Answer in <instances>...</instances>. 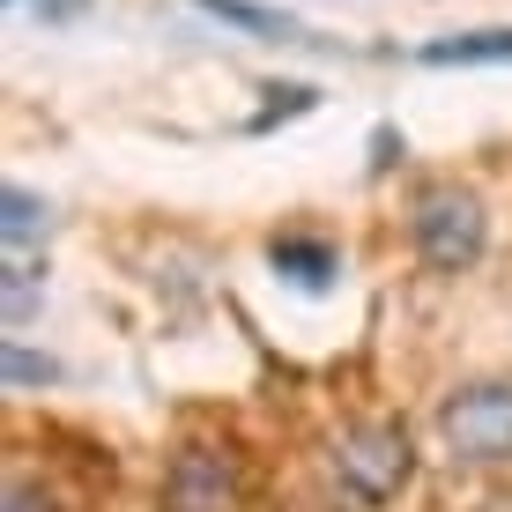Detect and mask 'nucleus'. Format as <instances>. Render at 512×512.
Listing matches in <instances>:
<instances>
[{"label": "nucleus", "instance_id": "3", "mask_svg": "<svg viewBox=\"0 0 512 512\" xmlns=\"http://www.w3.org/2000/svg\"><path fill=\"white\" fill-rule=\"evenodd\" d=\"M438 446L461 468H505L512 461V379H468L438 401Z\"/></svg>", "mask_w": 512, "mask_h": 512}, {"label": "nucleus", "instance_id": "2", "mask_svg": "<svg viewBox=\"0 0 512 512\" xmlns=\"http://www.w3.org/2000/svg\"><path fill=\"white\" fill-rule=\"evenodd\" d=\"M334 490H342L357 512H386L401 490L416 483V438L401 416H364L334 438Z\"/></svg>", "mask_w": 512, "mask_h": 512}, {"label": "nucleus", "instance_id": "9", "mask_svg": "<svg viewBox=\"0 0 512 512\" xmlns=\"http://www.w3.org/2000/svg\"><path fill=\"white\" fill-rule=\"evenodd\" d=\"M275 268L297 275V282H327L334 275V253H327V245H312V238H275Z\"/></svg>", "mask_w": 512, "mask_h": 512}, {"label": "nucleus", "instance_id": "8", "mask_svg": "<svg viewBox=\"0 0 512 512\" xmlns=\"http://www.w3.org/2000/svg\"><path fill=\"white\" fill-rule=\"evenodd\" d=\"M0 372H8V394H23V386H52V379H60V364L38 357L23 334H8V357H0Z\"/></svg>", "mask_w": 512, "mask_h": 512}, {"label": "nucleus", "instance_id": "1", "mask_svg": "<svg viewBox=\"0 0 512 512\" xmlns=\"http://www.w3.org/2000/svg\"><path fill=\"white\" fill-rule=\"evenodd\" d=\"M409 245L431 275H468L490 253V208L461 179H416L409 186Z\"/></svg>", "mask_w": 512, "mask_h": 512}, {"label": "nucleus", "instance_id": "10", "mask_svg": "<svg viewBox=\"0 0 512 512\" xmlns=\"http://www.w3.org/2000/svg\"><path fill=\"white\" fill-rule=\"evenodd\" d=\"M0 505H8V512H52V490L38 483V475L15 468V475H8V498H0Z\"/></svg>", "mask_w": 512, "mask_h": 512}, {"label": "nucleus", "instance_id": "4", "mask_svg": "<svg viewBox=\"0 0 512 512\" xmlns=\"http://www.w3.org/2000/svg\"><path fill=\"white\" fill-rule=\"evenodd\" d=\"M245 505V468L231 438H186L164 468L156 512H238Z\"/></svg>", "mask_w": 512, "mask_h": 512}, {"label": "nucleus", "instance_id": "7", "mask_svg": "<svg viewBox=\"0 0 512 512\" xmlns=\"http://www.w3.org/2000/svg\"><path fill=\"white\" fill-rule=\"evenodd\" d=\"M201 8H208V15H223L231 30H253V38H282V45L305 38V30H297L282 8H253V0H201Z\"/></svg>", "mask_w": 512, "mask_h": 512}, {"label": "nucleus", "instance_id": "6", "mask_svg": "<svg viewBox=\"0 0 512 512\" xmlns=\"http://www.w3.org/2000/svg\"><path fill=\"white\" fill-rule=\"evenodd\" d=\"M423 67H505L512 60V30H468V38H438L416 52Z\"/></svg>", "mask_w": 512, "mask_h": 512}, {"label": "nucleus", "instance_id": "5", "mask_svg": "<svg viewBox=\"0 0 512 512\" xmlns=\"http://www.w3.org/2000/svg\"><path fill=\"white\" fill-rule=\"evenodd\" d=\"M45 238H52V208L30 186H8L0 193V253H45Z\"/></svg>", "mask_w": 512, "mask_h": 512}]
</instances>
